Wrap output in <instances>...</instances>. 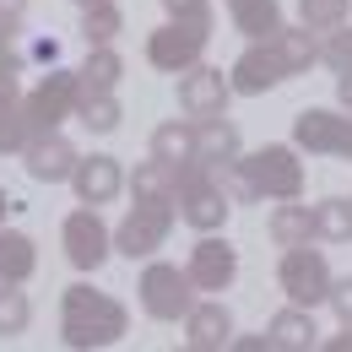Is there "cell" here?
<instances>
[{
    "label": "cell",
    "instance_id": "obj_34",
    "mask_svg": "<svg viewBox=\"0 0 352 352\" xmlns=\"http://www.w3.org/2000/svg\"><path fill=\"white\" fill-rule=\"evenodd\" d=\"M325 304L336 309L342 320H352V276H342V282H331V298H325Z\"/></svg>",
    "mask_w": 352,
    "mask_h": 352
},
{
    "label": "cell",
    "instance_id": "obj_2",
    "mask_svg": "<svg viewBox=\"0 0 352 352\" xmlns=\"http://www.w3.org/2000/svg\"><path fill=\"white\" fill-rule=\"evenodd\" d=\"M233 190L244 201H298L304 195V163H298V146H261L250 157L233 163Z\"/></svg>",
    "mask_w": 352,
    "mask_h": 352
},
{
    "label": "cell",
    "instance_id": "obj_26",
    "mask_svg": "<svg viewBox=\"0 0 352 352\" xmlns=\"http://www.w3.org/2000/svg\"><path fill=\"white\" fill-rule=\"evenodd\" d=\"M276 54H282L287 76L309 71V65L320 60V44H314V28H287V22H282V33H276Z\"/></svg>",
    "mask_w": 352,
    "mask_h": 352
},
{
    "label": "cell",
    "instance_id": "obj_15",
    "mask_svg": "<svg viewBox=\"0 0 352 352\" xmlns=\"http://www.w3.org/2000/svg\"><path fill=\"white\" fill-rule=\"evenodd\" d=\"M71 184H76V201H82V206H109V201L125 190V168H120V157L92 152V157H82V163H76Z\"/></svg>",
    "mask_w": 352,
    "mask_h": 352
},
{
    "label": "cell",
    "instance_id": "obj_23",
    "mask_svg": "<svg viewBox=\"0 0 352 352\" xmlns=\"http://www.w3.org/2000/svg\"><path fill=\"white\" fill-rule=\"evenodd\" d=\"M152 157H163V163H195V120H168V125H157L152 131Z\"/></svg>",
    "mask_w": 352,
    "mask_h": 352
},
{
    "label": "cell",
    "instance_id": "obj_32",
    "mask_svg": "<svg viewBox=\"0 0 352 352\" xmlns=\"http://www.w3.org/2000/svg\"><path fill=\"white\" fill-rule=\"evenodd\" d=\"M320 60H325L336 76H342V71H352V28H347V22L325 33V44H320Z\"/></svg>",
    "mask_w": 352,
    "mask_h": 352
},
{
    "label": "cell",
    "instance_id": "obj_35",
    "mask_svg": "<svg viewBox=\"0 0 352 352\" xmlns=\"http://www.w3.org/2000/svg\"><path fill=\"white\" fill-rule=\"evenodd\" d=\"M28 16V0H0V28H16Z\"/></svg>",
    "mask_w": 352,
    "mask_h": 352
},
{
    "label": "cell",
    "instance_id": "obj_11",
    "mask_svg": "<svg viewBox=\"0 0 352 352\" xmlns=\"http://www.w3.org/2000/svg\"><path fill=\"white\" fill-rule=\"evenodd\" d=\"M228 82H233V92H244V98H261V92L282 87L287 82V65L276 54V38H250V49L233 60Z\"/></svg>",
    "mask_w": 352,
    "mask_h": 352
},
{
    "label": "cell",
    "instance_id": "obj_20",
    "mask_svg": "<svg viewBox=\"0 0 352 352\" xmlns=\"http://www.w3.org/2000/svg\"><path fill=\"white\" fill-rule=\"evenodd\" d=\"M233 11V28L244 38H276L282 33V6L276 0H228Z\"/></svg>",
    "mask_w": 352,
    "mask_h": 352
},
{
    "label": "cell",
    "instance_id": "obj_40",
    "mask_svg": "<svg viewBox=\"0 0 352 352\" xmlns=\"http://www.w3.org/2000/svg\"><path fill=\"white\" fill-rule=\"evenodd\" d=\"M82 6H92V0H82Z\"/></svg>",
    "mask_w": 352,
    "mask_h": 352
},
{
    "label": "cell",
    "instance_id": "obj_22",
    "mask_svg": "<svg viewBox=\"0 0 352 352\" xmlns=\"http://www.w3.org/2000/svg\"><path fill=\"white\" fill-rule=\"evenodd\" d=\"M120 76H125V60H120V49H114V44H92L87 65L76 71L82 92H114V87H120Z\"/></svg>",
    "mask_w": 352,
    "mask_h": 352
},
{
    "label": "cell",
    "instance_id": "obj_27",
    "mask_svg": "<svg viewBox=\"0 0 352 352\" xmlns=\"http://www.w3.org/2000/svg\"><path fill=\"white\" fill-rule=\"evenodd\" d=\"M76 120H82L87 131L109 135V131H120L125 109H120V98H114V92H82V98H76Z\"/></svg>",
    "mask_w": 352,
    "mask_h": 352
},
{
    "label": "cell",
    "instance_id": "obj_38",
    "mask_svg": "<svg viewBox=\"0 0 352 352\" xmlns=\"http://www.w3.org/2000/svg\"><path fill=\"white\" fill-rule=\"evenodd\" d=\"M336 103L352 114V71H342V76H336Z\"/></svg>",
    "mask_w": 352,
    "mask_h": 352
},
{
    "label": "cell",
    "instance_id": "obj_25",
    "mask_svg": "<svg viewBox=\"0 0 352 352\" xmlns=\"http://www.w3.org/2000/svg\"><path fill=\"white\" fill-rule=\"evenodd\" d=\"M271 239H276V250L309 244V239H314V212H309V206H293V201H282V206L271 212Z\"/></svg>",
    "mask_w": 352,
    "mask_h": 352
},
{
    "label": "cell",
    "instance_id": "obj_8",
    "mask_svg": "<svg viewBox=\"0 0 352 352\" xmlns=\"http://www.w3.org/2000/svg\"><path fill=\"white\" fill-rule=\"evenodd\" d=\"M60 244H65V261L76 265V271H98V265L114 255V233H109V222L98 217V206L71 212L65 228H60Z\"/></svg>",
    "mask_w": 352,
    "mask_h": 352
},
{
    "label": "cell",
    "instance_id": "obj_30",
    "mask_svg": "<svg viewBox=\"0 0 352 352\" xmlns=\"http://www.w3.org/2000/svg\"><path fill=\"white\" fill-rule=\"evenodd\" d=\"M33 320V304L22 293V282H0V336H22Z\"/></svg>",
    "mask_w": 352,
    "mask_h": 352
},
{
    "label": "cell",
    "instance_id": "obj_37",
    "mask_svg": "<svg viewBox=\"0 0 352 352\" xmlns=\"http://www.w3.org/2000/svg\"><path fill=\"white\" fill-rule=\"evenodd\" d=\"M325 352H352V320H342V336H331Z\"/></svg>",
    "mask_w": 352,
    "mask_h": 352
},
{
    "label": "cell",
    "instance_id": "obj_36",
    "mask_svg": "<svg viewBox=\"0 0 352 352\" xmlns=\"http://www.w3.org/2000/svg\"><path fill=\"white\" fill-rule=\"evenodd\" d=\"M228 347H239V352H271V336H233Z\"/></svg>",
    "mask_w": 352,
    "mask_h": 352
},
{
    "label": "cell",
    "instance_id": "obj_29",
    "mask_svg": "<svg viewBox=\"0 0 352 352\" xmlns=\"http://www.w3.org/2000/svg\"><path fill=\"white\" fill-rule=\"evenodd\" d=\"M120 28H125V11H120L114 0H92L87 11H82V38H87V49L92 44H114Z\"/></svg>",
    "mask_w": 352,
    "mask_h": 352
},
{
    "label": "cell",
    "instance_id": "obj_24",
    "mask_svg": "<svg viewBox=\"0 0 352 352\" xmlns=\"http://www.w3.org/2000/svg\"><path fill=\"white\" fill-rule=\"evenodd\" d=\"M131 195H135V201H174V195H179V168H174V163H163V157L141 163V168L131 174Z\"/></svg>",
    "mask_w": 352,
    "mask_h": 352
},
{
    "label": "cell",
    "instance_id": "obj_31",
    "mask_svg": "<svg viewBox=\"0 0 352 352\" xmlns=\"http://www.w3.org/2000/svg\"><path fill=\"white\" fill-rule=\"evenodd\" d=\"M347 11H352V0H298V16H304V28H314V33L342 28Z\"/></svg>",
    "mask_w": 352,
    "mask_h": 352
},
{
    "label": "cell",
    "instance_id": "obj_13",
    "mask_svg": "<svg viewBox=\"0 0 352 352\" xmlns=\"http://www.w3.org/2000/svg\"><path fill=\"white\" fill-rule=\"evenodd\" d=\"M190 282L201 287V293H222L233 276H239V250L228 244V239H217V233H201V244L190 250Z\"/></svg>",
    "mask_w": 352,
    "mask_h": 352
},
{
    "label": "cell",
    "instance_id": "obj_12",
    "mask_svg": "<svg viewBox=\"0 0 352 352\" xmlns=\"http://www.w3.org/2000/svg\"><path fill=\"white\" fill-rule=\"evenodd\" d=\"M228 98H233V82L222 76L217 65L179 71V109L190 120H217V114H228Z\"/></svg>",
    "mask_w": 352,
    "mask_h": 352
},
{
    "label": "cell",
    "instance_id": "obj_9",
    "mask_svg": "<svg viewBox=\"0 0 352 352\" xmlns=\"http://www.w3.org/2000/svg\"><path fill=\"white\" fill-rule=\"evenodd\" d=\"M76 98H82L76 71H49L44 82L28 92V125H33V135L38 131H60V125L76 114Z\"/></svg>",
    "mask_w": 352,
    "mask_h": 352
},
{
    "label": "cell",
    "instance_id": "obj_16",
    "mask_svg": "<svg viewBox=\"0 0 352 352\" xmlns=\"http://www.w3.org/2000/svg\"><path fill=\"white\" fill-rule=\"evenodd\" d=\"M28 135H33V125H28V98L16 87V71L0 65V152H22Z\"/></svg>",
    "mask_w": 352,
    "mask_h": 352
},
{
    "label": "cell",
    "instance_id": "obj_18",
    "mask_svg": "<svg viewBox=\"0 0 352 352\" xmlns=\"http://www.w3.org/2000/svg\"><path fill=\"white\" fill-rule=\"evenodd\" d=\"M195 163L206 168H233L239 163V131L228 120H195Z\"/></svg>",
    "mask_w": 352,
    "mask_h": 352
},
{
    "label": "cell",
    "instance_id": "obj_14",
    "mask_svg": "<svg viewBox=\"0 0 352 352\" xmlns=\"http://www.w3.org/2000/svg\"><path fill=\"white\" fill-rule=\"evenodd\" d=\"M22 157H28V174L38 179V184H65V179L76 174V146L65 141L60 131H38L28 135V146H22Z\"/></svg>",
    "mask_w": 352,
    "mask_h": 352
},
{
    "label": "cell",
    "instance_id": "obj_3",
    "mask_svg": "<svg viewBox=\"0 0 352 352\" xmlns=\"http://www.w3.org/2000/svg\"><path fill=\"white\" fill-rule=\"evenodd\" d=\"M179 217L190 222L195 233H217L222 222H228V190H222V174L217 168H206V163H184L179 168Z\"/></svg>",
    "mask_w": 352,
    "mask_h": 352
},
{
    "label": "cell",
    "instance_id": "obj_5",
    "mask_svg": "<svg viewBox=\"0 0 352 352\" xmlns=\"http://www.w3.org/2000/svg\"><path fill=\"white\" fill-rule=\"evenodd\" d=\"M168 233H174V201H135L125 222L114 228V250L131 261H146L168 244Z\"/></svg>",
    "mask_w": 352,
    "mask_h": 352
},
{
    "label": "cell",
    "instance_id": "obj_17",
    "mask_svg": "<svg viewBox=\"0 0 352 352\" xmlns=\"http://www.w3.org/2000/svg\"><path fill=\"white\" fill-rule=\"evenodd\" d=\"M184 342L195 352H222L233 342V314L222 304H195L184 314Z\"/></svg>",
    "mask_w": 352,
    "mask_h": 352
},
{
    "label": "cell",
    "instance_id": "obj_7",
    "mask_svg": "<svg viewBox=\"0 0 352 352\" xmlns=\"http://www.w3.org/2000/svg\"><path fill=\"white\" fill-rule=\"evenodd\" d=\"M293 146L314 157H352V114H336V109L293 114Z\"/></svg>",
    "mask_w": 352,
    "mask_h": 352
},
{
    "label": "cell",
    "instance_id": "obj_33",
    "mask_svg": "<svg viewBox=\"0 0 352 352\" xmlns=\"http://www.w3.org/2000/svg\"><path fill=\"white\" fill-rule=\"evenodd\" d=\"M168 22H195V28H212V0H163Z\"/></svg>",
    "mask_w": 352,
    "mask_h": 352
},
{
    "label": "cell",
    "instance_id": "obj_6",
    "mask_svg": "<svg viewBox=\"0 0 352 352\" xmlns=\"http://www.w3.org/2000/svg\"><path fill=\"white\" fill-rule=\"evenodd\" d=\"M276 282H282V293H287V304L298 309H314L331 298V265L320 250H309V244H293V250H282V265H276Z\"/></svg>",
    "mask_w": 352,
    "mask_h": 352
},
{
    "label": "cell",
    "instance_id": "obj_4",
    "mask_svg": "<svg viewBox=\"0 0 352 352\" xmlns=\"http://www.w3.org/2000/svg\"><path fill=\"white\" fill-rule=\"evenodd\" d=\"M135 293H141V309H146L152 320H184V314L195 309V282H190V271H179L174 261H152L141 271Z\"/></svg>",
    "mask_w": 352,
    "mask_h": 352
},
{
    "label": "cell",
    "instance_id": "obj_39",
    "mask_svg": "<svg viewBox=\"0 0 352 352\" xmlns=\"http://www.w3.org/2000/svg\"><path fill=\"white\" fill-rule=\"evenodd\" d=\"M6 212H11V201H6V190H0V228H6Z\"/></svg>",
    "mask_w": 352,
    "mask_h": 352
},
{
    "label": "cell",
    "instance_id": "obj_1",
    "mask_svg": "<svg viewBox=\"0 0 352 352\" xmlns=\"http://www.w3.org/2000/svg\"><path fill=\"white\" fill-rule=\"evenodd\" d=\"M131 331V314L120 298H109V293H98L87 282H76V287H65V298H60V336H65V347H114L120 336Z\"/></svg>",
    "mask_w": 352,
    "mask_h": 352
},
{
    "label": "cell",
    "instance_id": "obj_28",
    "mask_svg": "<svg viewBox=\"0 0 352 352\" xmlns=\"http://www.w3.org/2000/svg\"><path fill=\"white\" fill-rule=\"evenodd\" d=\"M309 212H314V239H325V244H347L352 239V201L331 195V201H320Z\"/></svg>",
    "mask_w": 352,
    "mask_h": 352
},
{
    "label": "cell",
    "instance_id": "obj_21",
    "mask_svg": "<svg viewBox=\"0 0 352 352\" xmlns=\"http://www.w3.org/2000/svg\"><path fill=\"white\" fill-rule=\"evenodd\" d=\"M38 271V250L28 233L16 228H0V282H28Z\"/></svg>",
    "mask_w": 352,
    "mask_h": 352
},
{
    "label": "cell",
    "instance_id": "obj_19",
    "mask_svg": "<svg viewBox=\"0 0 352 352\" xmlns=\"http://www.w3.org/2000/svg\"><path fill=\"white\" fill-rule=\"evenodd\" d=\"M265 336H271V347L276 352H309V347H320V331H314V314L298 304H287L271 325H265Z\"/></svg>",
    "mask_w": 352,
    "mask_h": 352
},
{
    "label": "cell",
    "instance_id": "obj_10",
    "mask_svg": "<svg viewBox=\"0 0 352 352\" xmlns=\"http://www.w3.org/2000/svg\"><path fill=\"white\" fill-rule=\"evenodd\" d=\"M206 38H212V28H195V22H163L152 38H146V60L157 65V71H190V65H201V54H206Z\"/></svg>",
    "mask_w": 352,
    "mask_h": 352
}]
</instances>
